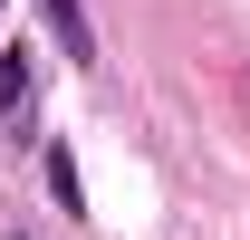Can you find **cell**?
<instances>
[{
	"mask_svg": "<svg viewBox=\"0 0 250 240\" xmlns=\"http://www.w3.org/2000/svg\"><path fill=\"white\" fill-rule=\"evenodd\" d=\"M29 96H39V58H29V48H0V106H10V135H29Z\"/></svg>",
	"mask_w": 250,
	"mask_h": 240,
	"instance_id": "cell-1",
	"label": "cell"
},
{
	"mask_svg": "<svg viewBox=\"0 0 250 240\" xmlns=\"http://www.w3.org/2000/svg\"><path fill=\"white\" fill-rule=\"evenodd\" d=\"M48 192H58V211H67V221H96V211H87V173H77L67 135H48Z\"/></svg>",
	"mask_w": 250,
	"mask_h": 240,
	"instance_id": "cell-2",
	"label": "cell"
},
{
	"mask_svg": "<svg viewBox=\"0 0 250 240\" xmlns=\"http://www.w3.org/2000/svg\"><path fill=\"white\" fill-rule=\"evenodd\" d=\"M39 10H48V29H58V48L77 67H96V29H87V10H77V0H39Z\"/></svg>",
	"mask_w": 250,
	"mask_h": 240,
	"instance_id": "cell-3",
	"label": "cell"
},
{
	"mask_svg": "<svg viewBox=\"0 0 250 240\" xmlns=\"http://www.w3.org/2000/svg\"><path fill=\"white\" fill-rule=\"evenodd\" d=\"M0 116H10V106H0Z\"/></svg>",
	"mask_w": 250,
	"mask_h": 240,
	"instance_id": "cell-4",
	"label": "cell"
}]
</instances>
